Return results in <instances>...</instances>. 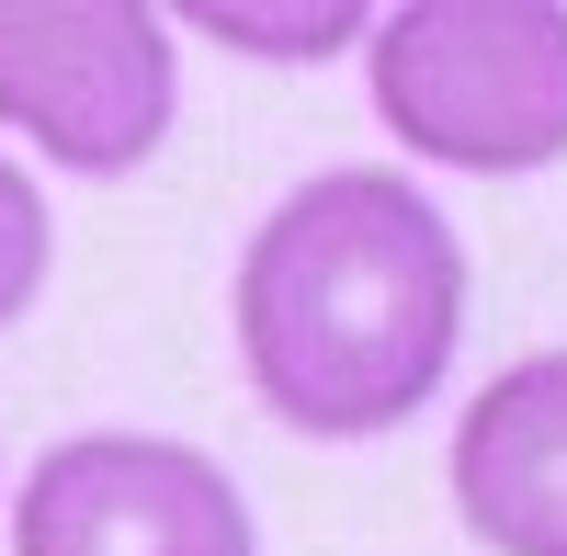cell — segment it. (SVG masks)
I'll use <instances>...</instances> for the list:
<instances>
[{"mask_svg":"<svg viewBox=\"0 0 567 556\" xmlns=\"http://www.w3.org/2000/svg\"><path fill=\"white\" fill-rule=\"evenodd\" d=\"M182 114V45L148 0H0V125L80 182L159 159Z\"/></svg>","mask_w":567,"mask_h":556,"instance_id":"3957f363","label":"cell"},{"mask_svg":"<svg viewBox=\"0 0 567 556\" xmlns=\"http://www.w3.org/2000/svg\"><path fill=\"white\" fill-rule=\"evenodd\" d=\"M194 34L239 45V58L307 69V58H341V45H363L374 12H363V0H284V12H261V0H194Z\"/></svg>","mask_w":567,"mask_h":556,"instance_id":"8992f818","label":"cell"},{"mask_svg":"<svg viewBox=\"0 0 567 556\" xmlns=\"http://www.w3.org/2000/svg\"><path fill=\"white\" fill-rule=\"evenodd\" d=\"M454 523L488 556H567V341L523 352L454 421Z\"/></svg>","mask_w":567,"mask_h":556,"instance_id":"5b68a950","label":"cell"},{"mask_svg":"<svg viewBox=\"0 0 567 556\" xmlns=\"http://www.w3.org/2000/svg\"><path fill=\"white\" fill-rule=\"evenodd\" d=\"M374 114L432 171H556L567 159V0H398L363 34Z\"/></svg>","mask_w":567,"mask_h":556,"instance_id":"7a4b0ae2","label":"cell"},{"mask_svg":"<svg viewBox=\"0 0 567 556\" xmlns=\"http://www.w3.org/2000/svg\"><path fill=\"white\" fill-rule=\"evenodd\" d=\"M45 272H58V216H45V194H34V171L0 148V330L45 296Z\"/></svg>","mask_w":567,"mask_h":556,"instance_id":"52a82bcc","label":"cell"},{"mask_svg":"<svg viewBox=\"0 0 567 556\" xmlns=\"http://www.w3.org/2000/svg\"><path fill=\"white\" fill-rule=\"evenodd\" d=\"M227 318L284 432L374 443L420 421L465 352V239L409 171H318L250 227Z\"/></svg>","mask_w":567,"mask_h":556,"instance_id":"6da1fadb","label":"cell"},{"mask_svg":"<svg viewBox=\"0 0 567 556\" xmlns=\"http://www.w3.org/2000/svg\"><path fill=\"white\" fill-rule=\"evenodd\" d=\"M12 556H261V523L182 432H69L12 488Z\"/></svg>","mask_w":567,"mask_h":556,"instance_id":"277c9868","label":"cell"}]
</instances>
